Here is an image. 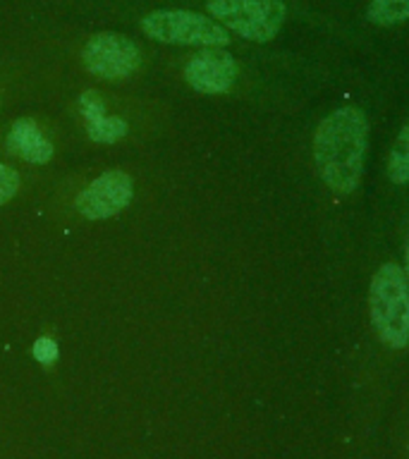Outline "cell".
<instances>
[{
  "mask_svg": "<svg viewBox=\"0 0 409 459\" xmlns=\"http://www.w3.org/2000/svg\"><path fill=\"white\" fill-rule=\"evenodd\" d=\"M369 149V120L361 108L343 106L326 115L314 132V163L330 192L350 196L359 189Z\"/></svg>",
  "mask_w": 409,
  "mask_h": 459,
  "instance_id": "obj_1",
  "label": "cell"
},
{
  "mask_svg": "<svg viewBox=\"0 0 409 459\" xmlns=\"http://www.w3.org/2000/svg\"><path fill=\"white\" fill-rule=\"evenodd\" d=\"M369 314L376 335L393 350L409 347V282L400 265L383 264L369 287Z\"/></svg>",
  "mask_w": 409,
  "mask_h": 459,
  "instance_id": "obj_2",
  "label": "cell"
},
{
  "mask_svg": "<svg viewBox=\"0 0 409 459\" xmlns=\"http://www.w3.org/2000/svg\"><path fill=\"white\" fill-rule=\"evenodd\" d=\"M208 14L247 41L268 43L287 20L283 0H208Z\"/></svg>",
  "mask_w": 409,
  "mask_h": 459,
  "instance_id": "obj_3",
  "label": "cell"
},
{
  "mask_svg": "<svg viewBox=\"0 0 409 459\" xmlns=\"http://www.w3.org/2000/svg\"><path fill=\"white\" fill-rule=\"evenodd\" d=\"M142 31L153 41L196 48H225L230 31L213 17H204L189 10H156L142 20Z\"/></svg>",
  "mask_w": 409,
  "mask_h": 459,
  "instance_id": "obj_4",
  "label": "cell"
},
{
  "mask_svg": "<svg viewBox=\"0 0 409 459\" xmlns=\"http://www.w3.org/2000/svg\"><path fill=\"white\" fill-rule=\"evenodd\" d=\"M82 63L91 74L108 82L135 74L142 65V50L132 39L113 31L91 36L82 48Z\"/></svg>",
  "mask_w": 409,
  "mask_h": 459,
  "instance_id": "obj_5",
  "label": "cell"
},
{
  "mask_svg": "<svg viewBox=\"0 0 409 459\" xmlns=\"http://www.w3.org/2000/svg\"><path fill=\"white\" fill-rule=\"evenodd\" d=\"M132 196H135V185L127 172L108 170L79 194L74 208L89 221H103L125 211Z\"/></svg>",
  "mask_w": 409,
  "mask_h": 459,
  "instance_id": "obj_6",
  "label": "cell"
},
{
  "mask_svg": "<svg viewBox=\"0 0 409 459\" xmlns=\"http://www.w3.org/2000/svg\"><path fill=\"white\" fill-rule=\"evenodd\" d=\"M237 77H239L237 60L222 48H201L185 65L187 84L194 91L208 96L228 93L235 86Z\"/></svg>",
  "mask_w": 409,
  "mask_h": 459,
  "instance_id": "obj_7",
  "label": "cell"
},
{
  "mask_svg": "<svg viewBox=\"0 0 409 459\" xmlns=\"http://www.w3.org/2000/svg\"><path fill=\"white\" fill-rule=\"evenodd\" d=\"M7 151L34 165L48 163L53 158V143L43 136V132L31 117L13 122L10 134H7Z\"/></svg>",
  "mask_w": 409,
  "mask_h": 459,
  "instance_id": "obj_8",
  "label": "cell"
},
{
  "mask_svg": "<svg viewBox=\"0 0 409 459\" xmlns=\"http://www.w3.org/2000/svg\"><path fill=\"white\" fill-rule=\"evenodd\" d=\"M366 17L376 27H397L409 22V0H369Z\"/></svg>",
  "mask_w": 409,
  "mask_h": 459,
  "instance_id": "obj_9",
  "label": "cell"
},
{
  "mask_svg": "<svg viewBox=\"0 0 409 459\" xmlns=\"http://www.w3.org/2000/svg\"><path fill=\"white\" fill-rule=\"evenodd\" d=\"M387 178L393 185H409V122L400 129L387 153Z\"/></svg>",
  "mask_w": 409,
  "mask_h": 459,
  "instance_id": "obj_10",
  "label": "cell"
},
{
  "mask_svg": "<svg viewBox=\"0 0 409 459\" xmlns=\"http://www.w3.org/2000/svg\"><path fill=\"white\" fill-rule=\"evenodd\" d=\"M127 132H129L127 120L113 117V115H103V117H99V120L86 122V134L99 143L120 142V139L127 136Z\"/></svg>",
  "mask_w": 409,
  "mask_h": 459,
  "instance_id": "obj_11",
  "label": "cell"
},
{
  "mask_svg": "<svg viewBox=\"0 0 409 459\" xmlns=\"http://www.w3.org/2000/svg\"><path fill=\"white\" fill-rule=\"evenodd\" d=\"M79 113L84 117V125L86 122H93L99 120L106 115V103L100 99V93L96 91H84L79 96Z\"/></svg>",
  "mask_w": 409,
  "mask_h": 459,
  "instance_id": "obj_12",
  "label": "cell"
},
{
  "mask_svg": "<svg viewBox=\"0 0 409 459\" xmlns=\"http://www.w3.org/2000/svg\"><path fill=\"white\" fill-rule=\"evenodd\" d=\"M20 192V172L10 165L0 163V206Z\"/></svg>",
  "mask_w": 409,
  "mask_h": 459,
  "instance_id": "obj_13",
  "label": "cell"
},
{
  "mask_svg": "<svg viewBox=\"0 0 409 459\" xmlns=\"http://www.w3.org/2000/svg\"><path fill=\"white\" fill-rule=\"evenodd\" d=\"M34 359L39 364H53L57 359V342L53 337H39L34 342Z\"/></svg>",
  "mask_w": 409,
  "mask_h": 459,
  "instance_id": "obj_14",
  "label": "cell"
},
{
  "mask_svg": "<svg viewBox=\"0 0 409 459\" xmlns=\"http://www.w3.org/2000/svg\"><path fill=\"white\" fill-rule=\"evenodd\" d=\"M405 275H407V282H409V244H407V254H405Z\"/></svg>",
  "mask_w": 409,
  "mask_h": 459,
  "instance_id": "obj_15",
  "label": "cell"
}]
</instances>
